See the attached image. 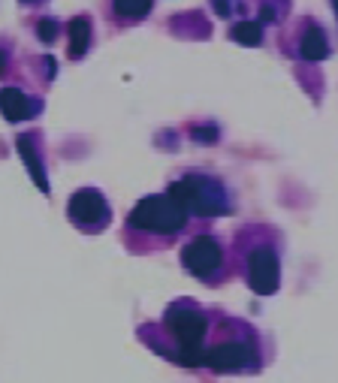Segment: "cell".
<instances>
[{
  "label": "cell",
  "instance_id": "1",
  "mask_svg": "<svg viewBox=\"0 0 338 383\" xmlns=\"http://www.w3.org/2000/svg\"><path fill=\"white\" fill-rule=\"evenodd\" d=\"M166 335L173 347L166 350V356L173 363L185 365V368H199L206 365V353H209V317L206 311L197 308L194 302H175L166 308Z\"/></svg>",
  "mask_w": 338,
  "mask_h": 383
},
{
  "label": "cell",
  "instance_id": "2",
  "mask_svg": "<svg viewBox=\"0 0 338 383\" xmlns=\"http://www.w3.org/2000/svg\"><path fill=\"white\" fill-rule=\"evenodd\" d=\"M187 211L178 202L163 194V196H145L133 206L127 218V230L139 235H151V239H173L187 227Z\"/></svg>",
  "mask_w": 338,
  "mask_h": 383
},
{
  "label": "cell",
  "instance_id": "3",
  "mask_svg": "<svg viewBox=\"0 0 338 383\" xmlns=\"http://www.w3.org/2000/svg\"><path fill=\"white\" fill-rule=\"evenodd\" d=\"M166 194L173 196L190 218H218V215H230V208H233L223 184L211 175H185V178L169 184Z\"/></svg>",
  "mask_w": 338,
  "mask_h": 383
},
{
  "label": "cell",
  "instance_id": "4",
  "mask_svg": "<svg viewBox=\"0 0 338 383\" xmlns=\"http://www.w3.org/2000/svg\"><path fill=\"white\" fill-rule=\"evenodd\" d=\"M260 363V344L247 326H235L233 335L218 338L215 344H209L206 353V368L215 375H245V371H257Z\"/></svg>",
  "mask_w": 338,
  "mask_h": 383
},
{
  "label": "cell",
  "instance_id": "5",
  "mask_svg": "<svg viewBox=\"0 0 338 383\" xmlns=\"http://www.w3.org/2000/svg\"><path fill=\"white\" fill-rule=\"evenodd\" d=\"M245 281L247 287L260 296H272L281 284V260H278V251L275 244L269 242H254L247 247V257H245Z\"/></svg>",
  "mask_w": 338,
  "mask_h": 383
},
{
  "label": "cell",
  "instance_id": "6",
  "mask_svg": "<svg viewBox=\"0 0 338 383\" xmlns=\"http://www.w3.org/2000/svg\"><path fill=\"white\" fill-rule=\"evenodd\" d=\"M182 266L187 269V275H194L206 284H215L223 272V247L215 235H197L190 239L182 251Z\"/></svg>",
  "mask_w": 338,
  "mask_h": 383
},
{
  "label": "cell",
  "instance_id": "7",
  "mask_svg": "<svg viewBox=\"0 0 338 383\" xmlns=\"http://www.w3.org/2000/svg\"><path fill=\"white\" fill-rule=\"evenodd\" d=\"M66 218H70L73 227H78L82 232H100V230L109 227L112 208H109V202L100 190L82 187L70 196V202H66Z\"/></svg>",
  "mask_w": 338,
  "mask_h": 383
},
{
  "label": "cell",
  "instance_id": "8",
  "mask_svg": "<svg viewBox=\"0 0 338 383\" xmlns=\"http://www.w3.org/2000/svg\"><path fill=\"white\" fill-rule=\"evenodd\" d=\"M0 112H4L6 121H25V118H33L40 112V103L37 100H30L25 91H18V88H4L0 91Z\"/></svg>",
  "mask_w": 338,
  "mask_h": 383
},
{
  "label": "cell",
  "instance_id": "9",
  "mask_svg": "<svg viewBox=\"0 0 338 383\" xmlns=\"http://www.w3.org/2000/svg\"><path fill=\"white\" fill-rule=\"evenodd\" d=\"M16 145H18V154H21V160H25L30 178H33V184H37L42 194H49V178H46V166H42V157L37 148V136H33V133H21Z\"/></svg>",
  "mask_w": 338,
  "mask_h": 383
},
{
  "label": "cell",
  "instance_id": "10",
  "mask_svg": "<svg viewBox=\"0 0 338 383\" xmlns=\"http://www.w3.org/2000/svg\"><path fill=\"white\" fill-rule=\"evenodd\" d=\"M88 46H91V21H88L85 16H78L70 21V58L78 61L85 58Z\"/></svg>",
  "mask_w": 338,
  "mask_h": 383
},
{
  "label": "cell",
  "instance_id": "11",
  "mask_svg": "<svg viewBox=\"0 0 338 383\" xmlns=\"http://www.w3.org/2000/svg\"><path fill=\"white\" fill-rule=\"evenodd\" d=\"M299 54L305 61H323L326 54H330V46H326V37L320 28H308L305 37H302L299 42Z\"/></svg>",
  "mask_w": 338,
  "mask_h": 383
},
{
  "label": "cell",
  "instance_id": "12",
  "mask_svg": "<svg viewBox=\"0 0 338 383\" xmlns=\"http://www.w3.org/2000/svg\"><path fill=\"white\" fill-rule=\"evenodd\" d=\"M233 40L242 42V46H260V42H263L260 21H239V25L233 28Z\"/></svg>",
  "mask_w": 338,
  "mask_h": 383
},
{
  "label": "cell",
  "instance_id": "13",
  "mask_svg": "<svg viewBox=\"0 0 338 383\" xmlns=\"http://www.w3.org/2000/svg\"><path fill=\"white\" fill-rule=\"evenodd\" d=\"M112 6L124 18H142L151 13V0H112Z\"/></svg>",
  "mask_w": 338,
  "mask_h": 383
},
{
  "label": "cell",
  "instance_id": "14",
  "mask_svg": "<svg viewBox=\"0 0 338 383\" xmlns=\"http://www.w3.org/2000/svg\"><path fill=\"white\" fill-rule=\"evenodd\" d=\"M37 37L46 42V46H49V42H54V40H58V21H54V18H42L40 25H37Z\"/></svg>",
  "mask_w": 338,
  "mask_h": 383
},
{
  "label": "cell",
  "instance_id": "15",
  "mask_svg": "<svg viewBox=\"0 0 338 383\" xmlns=\"http://www.w3.org/2000/svg\"><path fill=\"white\" fill-rule=\"evenodd\" d=\"M190 136L199 139V142H215L218 139V127H211V124H209V127H194V130H190Z\"/></svg>",
  "mask_w": 338,
  "mask_h": 383
},
{
  "label": "cell",
  "instance_id": "16",
  "mask_svg": "<svg viewBox=\"0 0 338 383\" xmlns=\"http://www.w3.org/2000/svg\"><path fill=\"white\" fill-rule=\"evenodd\" d=\"M215 9H218V13H221V16H227V13H230L227 0H215Z\"/></svg>",
  "mask_w": 338,
  "mask_h": 383
},
{
  "label": "cell",
  "instance_id": "17",
  "mask_svg": "<svg viewBox=\"0 0 338 383\" xmlns=\"http://www.w3.org/2000/svg\"><path fill=\"white\" fill-rule=\"evenodd\" d=\"M4 70H6V54L0 52V76H4Z\"/></svg>",
  "mask_w": 338,
  "mask_h": 383
},
{
  "label": "cell",
  "instance_id": "18",
  "mask_svg": "<svg viewBox=\"0 0 338 383\" xmlns=\"http://www.w3.org/2000/svg\"><path fill=\"white\" fill-rule=\"evenodd\" d=\"M335 9H338V0H335Z\"/></svg>",
  "mask_w": 338,
  "mask_h": 383
}]
</instances>
